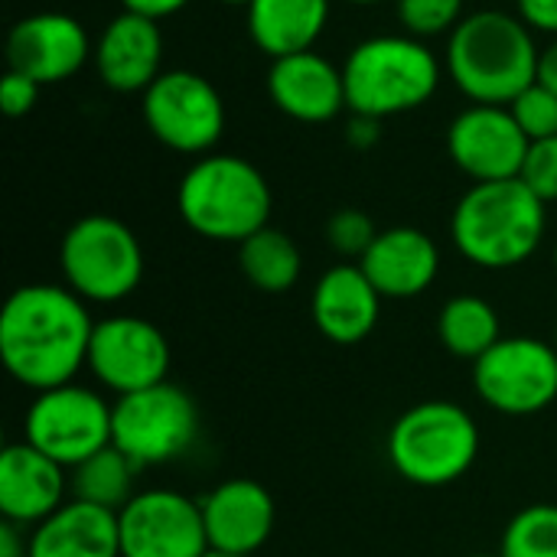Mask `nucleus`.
<instances>
[{
    "mask_svg": "<svg viewBox=\"0 0 557 557\" xmlns=\"http://www.w3.org/2000/svg\"><path fill=\"white\" fill-rule=\"evenodd\" d=\"M529 144L506 104H470L447 127V153L473 183L519 180Z\"/></svg>",
    "mask_w": 557,
    "mask_h": 557,
    "instance_id": "obj_14",
    "label": "nucleus"
},
{
    "mask_svg": "<svg viewBox=\"0 0 557 557\" xmlns=\"http://www.w3.org/2000/svg\"><path fill=\"white\" fill-rule=\"evenodd\" d=\"M516 7L532 29L557 36V0H516Z\"/></svg>",
    "mask_w": 557,
    "mask_h": 557,
    "instance_id": "obj_33",
    "label": "nucleus"
},
{
    "mask_svg": "<svg viewBox=\"0 0 557 557\" xmlns=\"http://www.w3.org/2000/svg\"><path fill=\"white\" fill-rule=\"evenodd\" d=\"M29 557H121L117 512L69 499L29 529Z\"/></svg>",
    "mask_w": 557,
    "mask_h": 557,
    "instance_id": "obj_22",
    "label": "nucleus"
},
{
    "mask_svg": "<svg viewBox=\"0 0 557 557\" xmlns=\"http://www.w3.org/2000/svg\"><path fill=\"white\" fill-rule=\"evenodd\" d=\"M59 268L85 304H121L144 281V248L121 219L85 215L62 235Z\"/></svg>",
    "mask_w": 557,
    "mask_h": 557,
    "instance_id": "obj_7",
    "label": "nucleus"
},
{
    "mask_svg": "<svg viewBox=\"0 0 557 557\" xmlns=\"http://www.w3.org/2000/svg\"><path fill=\"white\" fill-rule=\"evenodd\" d=\"M555 349H557V330H555Z\"/></svg>",
    "mask_w": 557,
    "mask_h": 557,
    "instance_id": "obj_43",
    "label": "nucleus"
},
{
    "mask_svg": "<svg viewBox=\"0 0 557 557\" xmlns=\"http://www.w3.org/2000/svg\"><path fill=\"white\" fill-rule=\"evenodd\" d=\"M69 470L29 447L7 444L0 454V516L23 529H36L69 499Z\"/></svg>",
    "mask_w": 557,
    "mask_h": 557,
    "instance_id": "obj_19",
    "label": "nucleus"
},
{
    "mask_svg": "<svg viewBox=\"0 0 557 557\" xmlns=\"http://www.w3.org/2000/svg\"><path fill=\"white\" fill-rule=\"evenodd\" d=\"M346 140H349L356 150H372V147L382 140V121L352 114V121H349V127H346Z\"/></svg>",
    "mask_w": 557,
    "mask_h": 557,
    "instance_id": "obj_34",
    "label": "nucleus"
},
{
    "mask_svg": "<svg viewBox=\"0 0 557 557\" xmlns=\"http://www.w3.org/2000/svg\"><path fill=\"white\" fill-rule=\"evenodd\" d=\"M463 3L467 0H395V10L408 36L431 39V36L454 33L460 26Z\"/></svg>",
    "mask_w": 557,
    "mask_h": 557,
    "instance_id": "obj_28",
    "label": "nucleus"
},
{
    "mask_svg": "<svg viewBox=\"0 0 557 557\" xmlns=\"http://www.w3.org/2000/svg\"><path fill=\"white\" fill-rule=\"evenodd\" d=\"M199 506H202L209 548L232 552V555H258L268 545L277 522L271 493L248 476L219 483L209 496L199 499Z\"/></svg>",
    "mask_w": 557,
    "mask_h": 557,
    "instance_id": "obj_16",
    "label": "nucleus"
},
{
    "mask_svg": "<svg viewBox=\"0 0 557 557\" xmlns=\"http://www.w3.org/2000/svg\"><path fill=\"white\" fill-rule=\"evenodd\" d=\"M137 473L140 470L131 463V457H124L114 444H108L104 450L91 454L88 460L69 470V493L72 499H82L88 506L121 512L137 496L134 490Z\"/></svg>",
    "mask_w": 557,
    "mask_h": 557,
    "instance_id": "obj_26",
    "label": "nucleus"
},
{
    "mask_svg": "<svg viewBox=\"0 0 557 557\" xmlns=\"http://www.w3.org/2000/svg\"><path fill=\"white\" fill-rule=\"evenodd\" d=\"M271 186L264 173L235 153H206L180 180V219L209 242L242 245L271 219Z\"/></svg>",
    "mask_w": 557,
    "mask_h": 557,
    "instance_id": "obj_4",
    "label": "nucleus"
},
{
    "mask_svg": "<svg viewBox=\"0 0 557 557\" xmlns=\"http://www.w3.org/2000/svg\"><path fill=\"white\" fill-rule=\"evenodd\" d=\"M388 463L411 486L441 490L470 473L480 457V428L457 401H418L388 431Z\"/></svg>",
    "mask_w": 557,
    "mask_h": 557,
    "instance_id": "obj_6",
    "label": "nucleus"
},
{
    "mask_svg": "<svg viewBox=\"0 0 557 557\" xmlns=\"http://www.w3.org/2000/svg\"><path fill=\"white\" fill-rule=\"evenodd\" d=\"M95 52L85 26L69 13H33L23 16L7 36V65L39 85L72 78Z\"/></svg>",
    "mask_w": 557,
    "mask_h": 557,
    "instance_id": "obj_15",
    "label": "nucleus"
},
{
    "mask_svg": "<svg viewBox=\"0 0 557 557\" xmlns=\"http://www.w3.org/2000/svg\"><path fill=\"white\" fill-rule=\"evenodd\" d=\"M467 557H499V555H467Z\"/></svg>",
    "mask_w": 557,
    "mask_h": 557,
    "instance_id": "obj_41",
    "label": "nucleus"
},
{
    "mask_svg": "<svg viewBox=\"0 0 557 557\" xmlns=\"http://www.w3.org/2000/svg\"><path fill=\"white\" fill-rule=\"evenodd\" d=\"M91 62L98 78L121 95L147 91L163 72V33L160 23L131 10H121L98 36Z\"/></svg>",
    "mask_w": 557,
    "mask_h": 557,
    "instance_id": "obj_17",
    "label": "nucleus"
},
{
    "mask_svg": "<svg viewBox=\"0 0 557 557\" xmlns=\"http://www.w3.org/2000/svg\"><path fill=\"white\" fill-rule=\"evenodd\" d=\"M121 557H202V506L176 490H144L117 512Z\"/></svg>",
    "mask_w": 557,
    "mask_h": 557,
    "instance_id": "obj_13",
    "label": "nucleus"
},
{
    "mask_svg": "<svg viewBox=\"0 0 557 557\" xmlns=\"http://www.w3.org/2000/svg\"><path fill=\"white\" fill-rule=\"evenodd\" d=\"M23 441L72 470L111 444V401L78 382L36 392L23 418Z\"/></svg>",
    "mask_w": 557,
    "mask_h": 557,
    "instance_id": "obj_9",
    "label": "nucleus"
},
{
    "mask_svg": "<svg viewBox=\"0 0 557 557\" xmlns=\"http://www.w3.org/2000/svg\"><path fill=\"white\" fill-rule=\"evenodd\" d=\"M548 206L522 180L473 183L454 215V248L476 268L509 271L525 264L545 242Z\"/></svg>",
    "mask_w": 557,
    "mask_h": 557,
    "instance_id": "obj_3",
    "label": "nucleus"
},
{
    "mask_svg": "<svg viewBox=\"0 0 557 557\" xmlns=\"http://www.w3.org/2000/svg\"><path fill=\"white\" fill-rule=\"evenodd\" d=\"M85 369L114 398L170 382V343L157 323L114 313L95 323Z\"/></svg>",
    "mask_w": 557,
    "mask_h": 557,
    "instance_id": "obj_12",
    "label": "nucleus"
},
{
    "mask_svg": "<svg viewBox=\"0 0 557 557\" xmlns=\"http://www.w3.org/2000/svg\"><path fill=\"white\" fill-rule=\"evenodd\" d=\"M245 10L251 42L271 59L313 49L330 23V0H251Z\"/></svg>",
    "mask_w": 557,
    "mask_h": 557,
    "instance_id": "obj_23",
    "label": "nucleus"
},
{
    "mask_svg": "<svg viewBox=\"0 0 557 557\" xmlns=\"http://www.w3.org/2000/svg\"><path fill=\"white\" fill-rule=\"evenodd\" d=\"M382 300L385 297L375 290L369 274L359 264L343 261L320 274L313 297H310V313H313L317 330L330 343L356 346L366 336H372V330L379 326Z\"/></svg>",
    "mask_w": 557,
    "mask_h": 557,
    "instance_id": "obj_20",
    "label": "nucleus"
},
{
    "mask_svg": "<svg viewBox=\"0 0 557 557\" xmlns=\"http://www.w3.org/2000/svg\"><path fill=\"white\" fill-rule=\"evenodd\" d=\"M238 268L251 287L264 294H284L300 281L304 255L287 232L264 225L238 245Z\"/></svg>",
    "mask_w": 557,
    "mask_h": 557,
    "instance_id": "obj_25",
    "label": "nucleus"
},
{
    "mask_svg": "<svg viewBox=\"0 0 557 557\" xmlns=\"http://www.w3.org/2000/svg\"><path fill=\"white\" fill-rule=\"evenodd\" d=\"M202 557H248V555H232V552H219V548H209Z\"/></svg>",
    "mask_w": 557,
    "mask_h": 557,
    "instance_id": "obj_38",
    "label": "nucleus"
},
{
    "mask_svg": "<svg viewBox=\"0 0 557 557\" xmlns=\"http://www.w3.org/2000/svg\"><path fill=\"white\" fill-rule=\"evenodd\" d=\"M375 238H379V228H375L372 215H366L362 209H339L326 222L330 248L343 258H356V264L366 258V251L372 248Z\"/></svg>",
    "mask_w": 557,
    "mask_h": 557,
    "instance_id": "obj_30",
    "label": "nucleus"
},
{
    "mask_svg": "<svg viewBox=\"0 0 557 557\" xmlns=\"http://www.w3.org/2000/svg\"><path fill=\"white\" fill-rule=\"evenodd\" d=\"M480 401L509 418H529L557 401V349L539 336H503L473 362Z\"/></svg>",
    "mask_w": 557,
    "mask_h": 557,
    "instance_id": "obj_10",
    "label": "nucleus"
},
{
    "mask_svg": "<svg viewBox=\"0 0 557 557\" xmlns=\"http://www.w3.org/2000/svg\"><path fill=\"white\" fill-rule=\"evenodd\" d=\"M539 82L548 85L557 95V36L548 49H542V59H539Z\"/></svg>",
    "mask_w": 557,
    "mask_h": 557,
    "instance_id": "obj_37",
    "label": "nucleus"
},
{
    "mask_svg": "<svg viewBox=\"0 0 557 557\" xmlns=\"http://www.w3.org/2000/svg\"><path fill=\"white\" fill-rule=\"evenodd\" d=\"M499 557H557V506L535 503L516 512L503 532Z\"/></svg>",
    "mask_w": 557,
    "mask_h": 557,
    "instance_id": "obj_27",
    "label": "nucleus"
},
{
    "mask_svg": "<svg viewBox=\"0 0 557 557\" xmlns=\"http://www.w3.org/2000/svg\"><path fill=\"white\" fill-rule=\"evenodd\" d=\"M147 131L176 153H209L225 131V101L219 88L189 69L163 72L140 101Z\"/></svg>",
    "mask_w": 557,
    "mask_h": 557,
    "instance_id": "obj_11",
    "label": "nucleus"
},
{
    "mask_svg": "<svg viewBox=\"0 0 557 557\" xmlns=\"http://www.w3.org/2000/svg\"><path fill=\"white\" fill-rule=\"evenodd\" d=\"M193 0H121L124 10L131 13H140V16H150V20H163V16H173L180 13L183 7H189Z\"/></svg>",
    "mask_w": 557,
    "mask_h": 557,
    "instance_id": "obj_35",
    "label": "nucleus"
},
{
    "mask_svg": "<svg viewBox=\"0 0 557 557\" xmlns=\"http://www.w3.org/2000/svg\"><path fill=\"white\" fill-rule=\"evenodd\" d=\"M199 437V408L173 382L111 401V444L137 470L180 460Z\"/></svg>",
    "mask_w": 557,
    "mask_h": 557,
    "instance_id": "obj_8",
    "label": "nucleus"
},
{
    "mask_svg": "<svg viewBox=\"0 0 557 557\" xmlns=\"http://www.w3.org/2000/svg\"><path fill=\"white\" fill-rule=\"evenodd\" d=\"M346 108L362 117H395L431 101L441 85V59L408 33L369 36L343 62Z\"/></svg>",
    "mask_w": 557,
    "mask_h": 557,
    "instance_id": "obj_5",
    "label": "nucleus"
},
{
    "mask_svg": "<svg viewBox=\"0 0 557 557\" xmlns=\"http://www.w3.org/2000/svg\"><path fill=\"white\" fill-rule=\"evenodd\" d=\"M437 339L450 356L476 362L503 339V323L486 297L457 294L437 313Z\"/></svg>",
    "mask_w": 557,
    "mask_h": 557,
    "instance_id": "obj_24",
    "label": "nucleus"
},
{
    "mask_svg": "<svg viewBox=\"0 0 557 557\" xmlns=\"http://www.w3.org/2000/svg\"><path fill=\"white\" fill-rule=\"evenodd\" d=\"M39 88H42L39 82H33V78H26L20 72H10L7 69V75L0 82V108H3V114L7 117L29 114L36 108V101H39Z\"/></svg>",
    "mask_w": 557,
    "mask_h": 557,
    "instance_id": "obj_32",
    "label": "nucleus"
},
{
    "mask_svg": "<svg viewBox=\"0 0 557 557\" xmlns=\"http://www.w3.org/2000/svg\"><path fill=\"white\" fill-rule=\"evenodd\" d=\"M219 3H228V7H248L251 0H219Z\"/></svg>",
    "mask_w": 557,
    "mask_h": 557,
    "instance_id": "obj_40",
    "label": "nucleus"
},
{
    "mask_svg": "<svg viewBox=\"0 0 557 557\" xmlns=\"http://www.w3.org/2000/svg\"><path fill=\"white\" fill-rule=\"evenodd\" d=\"M346 3H356V7H372V3H385V0H346Z\"/></svg>",
    "mask_w": 557,
    "mask_h": 557,
    "instance_id": "obj_39",
    "label": "nucleus"
},
{
    "mask_svg": "<svg viewBox=\"0 0 557 557\" xmlns=\"http://www.w3.org/2000/svg\"><path fill=\"white\" fill-rule=\"evenodd\" d=\"M542 49L522 16L476 10L460 20L447 42V75L473 104H512L539 82Z\"/></svg>",
    "mask_w": 557,
    "mask_h": 557,
    "instance_id": "obj_2",
    "label": "nucleus"
},
{
    "mask_svg": "<svg viewBox=\"0 0 557 557\" xmlns=\"http://www.w3.org/2000/svg\"><path fill=\"white\" fill-rule=\"evenodd\" d=\"M519 180L548 206L557 202V137L532 140Z\"/></svg>",
    "mask_w": 557,
    "mask_h": 557,
    "instance_id": "obj_31",
    "label": "nucleus"
},
{
    "mask_svg": "<svg viewBox=\"0 0 557 557\" xmlns=\"http://www.w3.org/2000/svg\"><path fill=\"white\" fill-rule=\"evenodd\" d=\"M509 111H512L516 124L522 127V134H525L529 140L557 137V95L548 85H542V82L529 85V88L509 104Z\"/></svg>",
    "mask_w": 557,
    "mask_h": 557,
    "instance_id": "obj_29",
    "label": "nucleus"
},
{
    "mask_svg": "<svg viewBox=\"0 0 557 557\" xmlns=\"http://www.w3.org/2000/svg\"><path fill=\"white\" fill-rule=\"evenodd\" d=\"M555 271H557V242H555Z\"/></svg>",
    "mask_w": 557,
    "mask_h": 557,
    "instance_id": "obj_42",
    "label": "nucleus"
},
{
    "mask_svg": "<svg viewBox=\"0 0 557 557\" xmlns=\"http://www.w3.org/2000/svg\"><path fill=\"white\" fill-rule=\"evenodd\" d=\"M268 95L274 108L294 121H304V124L333 121L346 108L343 69H336L317 49L271 59Z\"/></svg>",
    "mask_w": 557,
    "mask_h": 557,
    "instance_id": "obj_18",
    "label": "nucleus"
},
{
    "mask_svg": "<svg viewBox=\"0 0 557 557\" xmlns=\"http://www.w3.org/2000/svg\"><path fill=\"white\" fill-rule=\"evenodd\" d=\"M359 268L385 300H411L437 281L441 248L428 232L414 225H395L379 232Z\"/></svg>",
    "mask_w": 557,
    "mask_h": 557,
    "instance_id": "obj_21",
    "label": "nucleus"
},
{
    "mask_svg": "<svg viewBox=\"0 0 557 557\" xmlns=\"http://www.w3.org/2000/svg\"><path fill=\"white\" fill-rule=\"evenodd\" d=\"M95 320L88 304L62 284H23L0 310V359L13 382L49 392L75 382L88 362Z\"/></svg>",
    "mask_w": 557,
    "mask_h": 557,
    "instance_id": "obj_1",
    "label": "nucleus"
},
{
    "mask_svg": "<svg viewBox=\"0 0 557 557\" xmlns=\"http://www.w3.org/2000/svg\"><path fill=\"white\" fill-rule=\"evenodd\" d=\"M0 557H29V532L16 522H0Z\"/></svg>",
    "mask_w": 557,
    "mask_h": 557,
    "instance_id": "obj_36",
    "label": "nucleus"
}]
</instances>
